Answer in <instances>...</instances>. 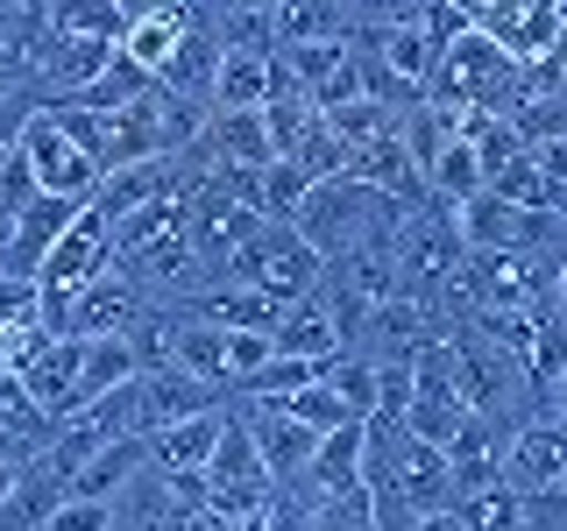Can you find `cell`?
Here are the masks:
<instances>
[{
  "instance_id": "1",
  "label": "cell",
  "mask_w": 567,
  "mask_h": 531,
  "mask_svg": "<svg viewBox=\"0 0 567 531\" xmlns=\"http://www.w3.org/2000/svg\"><path fill=\"white\" fill-rule=\"evenodd\" d=\"M227 283H248V291H262L270 305H298V298L319 291V256L291 235V227L262 220L256 235L227 256Z\"/></svg>"
},
{
  "instance_id": "2",
  "label": "cell",
  "mask_w": 567,
  "mask_h": 531,
  "mask_svg": "<svg viewBox=\"0 0 567 531\" xmlns=\"http://www.w3.org/2000/svg\"><path fill=\"white\" fill-rule=\"evenodd\" d=\"M199 496H206L213 518H248V510H262V503L277 496L270 468H262L256 439L241 433V418H235V412H227L220 439H213V460H206V475H199Z\"/></svg>"
},
{
  "instance_id": "3",
  "label": "cell",
  "mask_w": 567,
  "mask_h": 531,
  "mask_svg": "<svg viewBox=\"0 0 567 531\" xmlns=\"http://www.w3.org/2000/svg\"><path fill=\"white\" fill-rule=\"evenodd\" d=\"M14 156L29 164V177H35V191H43V199L85 206V199H93V185H100L93 156H85L79 142L58 128V114H50V106H35V114L22 121V135H14Z\"/></svg>"
},
{
  "instance_id": "4",
  "label": "cell",
  "mask_w": 567,
  "mask_h": 531,
  "mask_svg": "<svg viewBox=\"0 0 567 531\" xmlns=\"http://www.w3.org/2000/svg\"><path fill=\"white\" fill-rule=\"evenodd\" d=\"M560 482H567V425L539 412V418H525L504 447V489L525 496V503H546Z\"/></svg>"
},
{
  "instance_id": "5",
  "label": "cell",
  "mask_w": 567,
  "mask_h": 531,
  "mask_svg": "<svg viewBox=\"0 0 567 531\" xmlns=\"http://www.w3.org/2000/svg\"><path fill=\"white\" fill-rule=\"evenodd\" d=\"M106 262H114V256H106V220H100L93 206H79V220H71L64 235H58V248L43 256L35 291H64L71 298V291H85L93 277H106Z\"/></svg>"
},
{
  "instance_id": "6",
  "label": "cell",
  "mask_w": 567,
  "mask_h": 531,
  "mask_svg": "<svg viewBox=\"0 0 567 531\" xmlns=\"http://www.w3.org/2000/svg\"><path fill=\"white\" fill-rule=\"evenodd\" d=\"M142 312H150V305H142V291L121 270H106V277L85 283V291H71L64 341H106V333H128Z\"/></svg>"
},
{
  "instance_id": "7",
  "label": "cell",
  "mask_w": 567,
  "mask_h": 531,
  "mask_svg": "<svg viewBox=\"0 0 567 531\" xmlns=\"http://www.w3.org/2000/svg\"><path fill=\"white\" fill-rule=\"evenodd\" d=\"M135 397H142V433H164L177 418H199V412H220V389H206L199 376H185V368L156 362L135 376Z\"/></svg>"
},
{
  "instance_id": "8",
  "label": "cell",
  "mask_w": 567,
  "mask_h": 531,
  "mask_svg": "<svg viewBox=\"0 0 567 531\" xmlns=\"http://www.w3.org/2000/svg\"><path fill=\"white\" fill-rule=\"evenodd\" d=\"M220 425H227V404H220V412H199V418H177V425H164V433H142V439H150V468L156 475H192V482H199Z\"/></svg>"
},
{
  "instance_id": "9",
  "label": "cell",
  "mask_w": 567,
  "mask_h": 531,
  "mask_svg": "<svg viewBox=\"0 0 567 531\" xmlns=\"http://www.w3.org/2000/svg\"><path fill=\"white\" fill-rule=\"evenodd\" d=\"M270 347L284 354V362H319L327 368L333 354H341V326H333V312H327V298H298V305H284V319L270 326Z\"/></svg>"
},
{
  "instance_id": "10",
  "label": "cell",
  "mask_w": 567,
  "mask_h": 531,
  "mask_svg": "<svg viewBox=\"0 0 567 531\" xmlns=\"http://www.w3.org/2000/svg\"><path fill=\"white\" fill-rule=\"evenodd\" d=\"M192 29V8H135L128 14V35H121V58H128L142 79H164V64L177 58V43H185Z\"/></svg>"
},
{
  "instance_id": "11",
  "label": "cell",
  "mask_w": 567,
  "mask_h": 531,
  "mask_svg": "<svg viewBox=\"0 0 567 531\" xmlns=\"http://www.w3.org/2000/svg\"><path fill=\"white\" fill-rule=\"evenodd\" d=\"M142 468H150V439H142V433L135 439H114V447H100L79 475H71L64 496H79V503H114V496L128 489Z\"/></svg>"
},
{
  "instance_id": "12",
  "label": "cell",
  "mask_w": 567,
  "mask_h": 531,
  "mask_svg": "<svg viewBox=\"0 0 567 531\" xmlns=\"http://www.w3.org/2000/svg\"><path fill=\"white\" fill-rule=\"evenodd\" d=\"M213 71H220V43L192 22L185 43H177V58L164 64V79H156V93L171 100H192V106H213Z\"/></svg>"
},
{
  "instance_id": "13",
  "label": "cell",
  "mask_w": 567,
  "mask_h": 531,
  "mask_svg": "<svg viewBox=\"0 0 567 531\" xmlns=\"http://www.w3.org/2000/svg\"><path fill=\"white\" fill-rule=\"evenodd\" d=\"M142 376V354L128 333H106V341H79V397L93 404L106 397V389H121V383H135Z\"/></svg>"
},
{
  "instance_id": "14",
  "label": "cell",
  "mask_w": 567,
  "mask_h": 531,
  "mask_svg": "<svg viewBox=\"0 0 567 531\" xmlns=\"http://www.w3.org/2000/svg\"><path fill=\"white\" fill-rule=\"evenodd\" d=\"M164 191H171V164H135V170H106L85 206H93L100 220L114 227L121 212H135V206H150V199H164Z\"/></svg>"
},
{
  "instance_id": "15",
  "label": "cell",
  "mask_w": 567,
  "mask_h": 531,
  "mask_svg": "<svg viewBox=\"0 0 567 531\" xmlns=\"http://www.w3.org/2000/svg\"><path fill=\"white\" fill-rule=\"evenodd\" d=\"M319 383L341 397L348 418H377V362H362V354H333V362L319 368Z\"/></svg>"
},
{
  "instance_id": "16",
  "label": "cell",
  "mask_w": 567,
  "mask_h": 531,
  "mask_svg": "<svg viewBox=\"0 0 567 531\" xmlns=\"http://www.w3.org/2000/svg\"><path fill=\"white\" fill-rule=\"evenodd\" d=\"M454 510H461V524H468V531H546L539 524V503H525V496H511V489H489V496L454 503Z\"/></svg>"
},
{
  "instance_id": "17",
  "label": "cell",
  "mask_w": 567,
  "mask_h": 531,
  "mask_svg": "<svg viewBox=\"0 0 567 531\" xmlns=\"http://www.w3.org/2000/svg\"><path fill=\"white\" fill-rule=\"evenodd\" d=\"M312 531H377V496L369 489H341L312 503Z\"/></svg>"
},
{
  "instance_id": "18",
  "label": "cell",
  "mask_w": 567,
  "mask_h": 531,
  "mask_svg": "<svg viewBox=\"0 0 567 531\" xmlns=\"http://www.w3.org/2000/svg\"><path fill=\"white\" fill-rule=\"evenodd\" d=\"M284 412L306 425V433H319V439H327V433H341V425H362V418H348V412H341V397H333L327 383H306L298 397H284Z\"/></svg>"
},
{
  "instance_id": "19",
  "label": "cell",
  "mask_w": 567,
  "mask_h": 531,
  "mask_svg": "<svg viewBox=\"0 0 567 531\" xmlns=\"http://www.w3.org/2000/svg\"><path fill=\"white\" fill-rule=\"evenodd\" d=\"M43 531H114V503H79V496H64L43 518Z\"/></svg>"
},
{
  "instance_id": "20",
  "label": "cell",
  "mask_w": 567,
  "mask_h": 531,
  "mask_svg": "<svg viewBox=\"0 0 567 531\" xmlns=\"http://www.w3.org/2000/svg\"><path fill=\"white\" fill-rule=\"evenodd\" d=\"M532 93H539V100H560V93H567V8H560V35H554V50L532 64Z\"/></svg>"
},
{
  "instance_id": "21",
  "label": "cell",
  "mask_w": 567,
  "mask_h": 531,
  "mask_svg": "<svg viewBox=\"0 0 567 531\" xmlns=\"http://www.w3.org/2000/svg\"><path fill=\"white\" fill-rule=\"evenodd\" d=\"M14 496H22V460H8V454H0V518L14 510Z\"/></svg>"
},
{
  "instance_id": "22",
  "label": "cell",
  "mask_w": 567,
  "mask_h": 531,
  "mask_svg": "<svg viewBox=\"0 0 567 531\" xmlns=\"http://www.w3.org/2000/svg\"><path fill=\"white\" fill-rule=\"evenodd\" d=\"M539 397H546V418H560V425H567V362H560V376L546 383Z\"/></svg>"
},
{
  "instance_id": "23",
  "label": "cell",
  "mask_w": 567,
  "mask_h": 531,
  "mask_svg": "<svg viewBox=\"0 0 567 531\" xmlns=\"http://www.w3.org/2000/svg\"><path fill=\"white\" fill-rule=\"evenodd\" d=\"M546 305H554V319L567 326V256L554 262V291H546Z\"/></svg>"
},
{
  "instance_id": "24",
  "label": "cell",
  "mask_w": 567,
  "mask_h": 531,
  "mask_svg": "<svg viewBox=\"0 0 567 531\" xmlns=\"http://www.w3.org/2000/svg\"><path fill=\"white\" fill-rule=\"evenodd\" d=\"M227 531H277V524H270V503L248 510V518H227Z\"/></svg>"
},
{
  "instance_id": "25",
  "label": "cell",
  "mask_w": 567,
  "mask_h": 531,
  "mask_svg": "<svg viewBox=\"0 0 567 531\" xmlns=\"http://www.w3.org/2000/svg\"><path fill=\"white\" fill-rule=\"evenodd\" d=\"M0 531H22V524H14V518H0Z\"/></svg>"
},
{
  "instance_id": "26",
  "label": "cell",
  "mask_w": 567,
  "mask_h": 531,
  "mask_svg": "<svg viewBox=\"0 0 567 531\" xmlns=\"http://www.w3.org/2000/svg\"><path fill=\"white\" fill-rule=\"evenodd\" d=\"M560 531H567V524H560Z\"/></svg>"
}]
</instances>
